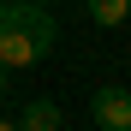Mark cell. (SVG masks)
<instances>
[{
    "instance_id": "6da1fadb",
    "label": "cell",
    "mask_w": 131,
    "mask_h": 131,
    "mask_svg": "<svg viewBox=\"0 0 131 131\" xmlns=\"http://www.w3.org/2000/svg\"><path fill=\"white\" fill-rule=\"evenodd\" d=\"M54 42H60V24L48 6H36V0H6L0 6V66L6 72L48 60Z\"/></svg>"
},
{
    "instance_id": "7a4b0ae2",
    "label": "cell",
    "mask_w": 131,
    "mask_h": 131,
    "mask_svg": "<svg viewBox=\"0 0 131 131\" xmlns=\"http://www.w3.org/2000/svg\"><path fill=\"white\" fill-rule=\"evenodd\" d=\"M90 113L101 131H131V90H113V83H101L95 101H90Z\"/></svg>"
},
{
    "instance_id": "3957f363",
    "label": "cell",
    "mask_w": 131,
    "mask_h": 131,
    "mask_svg": "<svg viewBox=\"0 0 131 131\" xmlns=\"http://www.w3.org/2000/svg\"><path fill=\"white\" fill-rule=\"evenodd\" d=\"M60 107L48 101V95H36V101H24V113H18V131H60Z\"/></svg>"
},
{
    "instance_id": "277c9868",
    "label": "cell",
    "mask_w": 131,
    "mask_h": 131,
    "mask_svg": "<svg viewBox=\"0 0 131 131\" xmlns=\"http://www.w3.org/2000/svg\"><path fill=\"white\" fill-rule=\"evenodd\" d=\"M90 18L95 24H125L131 18V0H90Z\"/></svg>"
},
{
    "instance_id": "5b68a950",
    "label": "cell",
    "mask_w": 131,
    "mask_h": 131,
    "mask_svg": "<svg viewBox=\"0 0 131 131\" xmlns=\"http://www.w3.org/2000/svg\"><path fill=\"white\" fill-rule=\"evenodd\" d=\"M0 95H6V66H0Z\"/></svg>"
},
{
    "instance_id": "8992f818",
    "label": "cell",
    "mask_w": 131,
    "mask_h": 131,
    "mask_svg": "<svg viewBox=\"0 0 131 131\" xmlns=\"http://www.w3.org/2000/svg\"><path fill=\"white\" fill-rule=\"evenodd\" d=\"M0 131H18V125H12V119H0Z\"/></svg>"
}]
</instances>
